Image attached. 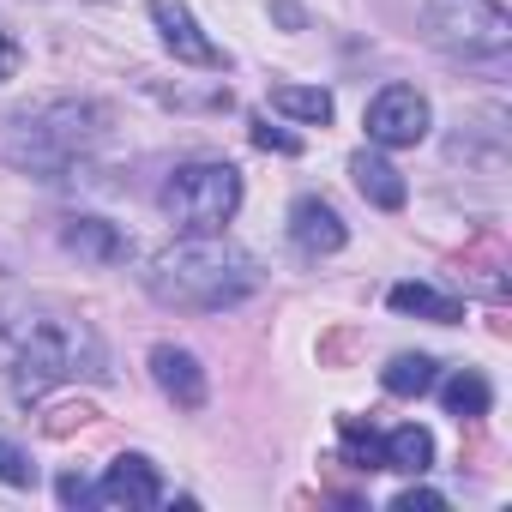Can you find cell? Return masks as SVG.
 Wrapping results in <instances>:
<instances>
[{
    "instance_id": "cell-1",
    "label": "cell",
    "mask_w": 512,
    "mask_h": 512,
    "mask_svg": "<svg viewBox=\"0 0 512 512\" xmlns=\"http://www.w3.org/2000/svg\"><path fill=\"white\" fill-rule=\"evenodd\" d=\"M145 290L163 308L223 314L260 290V260L223 235H187V241H169L145 260Z\"/></svg>"
},
{
    "instance_id": "cell-2",
    "label": "cell",
    "mask_w": 512,
    "mask_h": 512,
    "mask_svg": "<svg viewBox=\"0 0 512 512\" xmlns=\"http://www.w3.org/2000/svg\"><path fill=\"white\" fill-rule=\"evenodd\" d=\"M0 344L13 350V362L31 374V392L55 386V380H103V338L49 302H19L0 314Z\"/></svg>"
},
{
    "instance_id": "cell-3",
    "label": "cell",
    "mask_w": 512,
    "mask_h": 512,
    "mask_svg": "<svg viewBox=\"0 0 512 512\" xmlns=\"http://www.w3.org/2000/svg\"><path fill=\"white\" fill-rule=\"evenodd\" d=\"M103 133H109V109H103V103L55 97V103H37V109L13 115L7 163H13V169H31V175H43V181H61Z\"/></svg>"
},
{
    "instance_id": "cell-4",
    "label": "cell",
    "mask_w": 512,
    "mask_h": 512,
    "mask_svg": "<svg viewBox=\"0 0 512 512\" xmlns=\"http://www.w3.org/2000/svg\"><path fill=\"white\" fill-rule=\"evenodd\" d=\"M163 211L181 235H223V223L241 211V169L217 157L181 163L163 181Z\"/></svg>"
},
{
    "instance_id": "cell-5",
    "label": "cell",
    "mask_w": 512,
    "mask_h": 512,
    "mask_svg": "<svg viewBox=\"0 0 512 512\" xmlns=\"http://www.w3.org/2000/svg\"><path fill=\"white\" fill-rule=\"evenodd\" d=\"M422 37L446 55H500L512 43V13L500 0H428L422 7Z\"/></svg>"
},
{
    "instance_id": "cell-6",
    "label": "cell",
    "mask_w": 512,
    "mask_h": 512,
    "mask_svg": "<svg viewBox=\"0 0 512 512\" xmlns=\"http://www.w3.org/2000/svg\"><path fill=\"white\" fill-rule=\"evenodd\" d=\"M434 127V109L416 85H386L374 103H368V139L386 145V151H404V145H422Z\"/></svg>"
},
{
    "instance_id": "cell-7",
    "label": "cell",
    "mask_w": 512,
    "mask_h": 512,
    "mask_svg": "<svg viewBox=\"0 0 512 512\" xmlns=\"http://www.w3.org/2000/svg\"><path fill=\"white\" fill-rule=\"evenodd\" d=\"M157 500H163V476H157V464L139 458V452H121V458L109 464V476L91 488V506H109V512H145V506H157Z\"/></svg>"
},
{
    "instance_id": "cell-8",
    "label": "cell",
    "mask_w": 512,
    "mask_h": 512,
    "mask_svg": "<svg viewBox=\"0 0 512 512\" xmlns=\"http://www.w3.org/2000/svg\"><path fill=\"white\" fill-rule=\"evenodd\" d=\"M151 19H157V31H163V43H169V55H175V61L205 67V73H223V67H229V55L199 31V19L181 7V0H151Z\"/></svg>"
},
{
    "instance_id": "cell-9",
    "label": "cell",
    "mask_w": 512,
    "mask_h": 512,
    "mask_svg": "<svg viewBox=\"0 0 512 512\" xmlns=\"http://www.w3.org/2000/svg\"><path fill=\"white\" fill-rule=\"evenodd\" d=\"M290 241L308 253V260H320V253H338V247L350 241V229H344V217H338L320 193H302V199L290 205Z\"/></svg>"
},
{
    "instance_id": "cell-10",
    "label": "cell",
    "mask_w": 512,
    "mask_h": 512,
    "mask_svg": "<svg viewBox=\"0 0 512 512\" xmlns=\"http://www.w3.org/2000/svg\"><path fill=\"white\" fill-rule=\"evenodd\" d=\"M151 380H157V386H163V398H169V404H181V410H199V404H205V368H199V356H193V350L157 344V350H151Z\"/></svg>"
},
{
    "instance_id": "cell-11",
    "label": "cell",
    "mask_w": 512,
    "mask_h": 512,
    "mask_svg": "<svg viewBox=\"0 0 512 512\" xmlns=\"http://www.w3.org/2000/svg\"><path fill=\"white\" fill-rule=\"evenodd\" d=\"M61 247L79 253V260H91V266H115L121 253H127L121 229L103 223V217H67V223H61Z\"/></svg>"
},
{
    "instance_id": "cell-12",
    "label": "cell",
    "mask_w": 512,
    "mask_h": 512,
    "mask_svg": "<svg viewBox=\"0 0 512 512\" xmlns=\"http://www.w3.org/2000/svg\"><path fill=\"white\" fill-rule=\"evenodd\" d=\"M350 175H356V187H362V199H368V205H380V211H404L410 187H404V175H398L386 157L356 151V157H350Z\"/></svg>"
},
{
    "instance_id": "cell-13",
    "label": "cell",
    "mask_w": 512,
    "mask_h": 512,
    "mask_svg": "<svg viewBox=\"0 0 512 512\" xmlns=\"http://www.w3.org/2000/svg\"><path fill=\"white\" fill-rule=\"evenodd\" d=\"M398 314H416V320H434V326H458L464 320V302L458 296H440L434 284H392L386 296Z\"/></svg>"
},
{
    "instance_id": "cell-14",
    "label": "cell",
    "mask_w": 512,
    "mask_h": 512,
    "mask_svg": "<svg viewBox=\"0 0 512 512\" xmlns=\"http://www.w3.org/2000/svg\"><path fill=\"white\" fill-rule=\"evenodd\" d=\"M380 452H386V470L422 476V470L434 464V434H428V428H416V422H404V428H392V434L380 440Z\"/></svg>"
},
{
    "instance_id": "cell-15",
    "label": "cell",
    "mask_w": 512,
    "mask_h": 512,
    "mask_svg": "<svg viewBox=\"0 0 512 512\" xmlns=\"http://www.w3.org/2000/svg\"><path fill=\"white\" fill-rule=\"evenodd\" d=\"M440 404H446V416H458V422H476V416H488V404H494V386H488L476 368H458V374L440 386Z\"/></svg>"
},
{
    "instance_id": "cell-16",
    "label": "cell",
    "mask_w": 512,
    "mask_h": 512,
    "mask_svg": "<svg viewBox=\"0 0 512 512\" xmlns=\"http://www.w3.org/2000/svg\"><path fill=\"white\" fill-rule=\"evenodd\" d=\"M272 109L290 115V121L326 127L332 121V91H320V85H272Z\"/></svg>"
},
{
    "instance_id": "cell-17",
    "label": "cell",
    "mask_w": 512,
    "mask_h": 512,
    "mask_svg": "<svg viewBox=\"0 0 512 512\" xmlns=\"http://www.w3.org/2000/svg\"><path fill=\"white\" fill-rule=\"evenodd\" d=\"M380 386L392 398H422V392H434V362L428 356H392L380 368Z\"/></svg>"
},
{
    "instance_id": "cell-18",
    "label": "cell",
    "mask_w": 512,
    "mask_h": 512,
    "mask_svg": "<svg viewBox=\"0 0 512 512\" xmlns=\"http://www.w3.org/2000/svg\"><path fill=\"white\" fill-rule=\"evenodd\" d=\"M338 428H344V458H350L356 470H386V452H380V434H374V428H362L356 416H344Z\"/></svg>"
},
{
    "instance_id": "cell-19",
    "label": "cell",
    "mask_w": 512,
    "mask_h": 512,
    "mask_svg": "<svg viewBox=\"0 0 512 512\" xmlns=\"http://www.w3.org/2000/svg\"><path fill=\"white\" fill-rule=\"evenodd\" d=\"M0 482H13V488H31L37 482V464L19 446H7V440H0Z\"/></svg>"
},
{
    "instance_id": "cell-20",
    "label": "cell",
    "mask_w": 512,
    "mask_h": 512,
    "mask_svg": "<svg viewBox=\"0 0 512 512\" xmlns=\"http://www.w3.org/2000/svg\"><path fill=\"white\" fill-rule=\"evenodd\" d=\"M253 145H260V151H278V157H296V151H302V139H296V133H284V127H272L266 115L253 121Z\"/></svg>"
},
{
    "instance_id": "cell-21",
    "label": "cell",
    "mask_w": 512,
    "mask_h": 512,
    "mask_svg": "<svg viewBox=\"0 0 512 512\" xmlns=\"http://www.w3.org/2000/svg\"><path fill=\"white\" fill-rule=\"evenodd\" d=\"M446 506V494H434V488H404L398 494V512H440Z\"/></svg>"
},
{
    "instance_id": "cell-22",
    "label": "cell",
    "mask_w": 512,
    "mask_h": 512,
    "mask_svg": "<svg viewBox=\"0 0 512 512\" xmlns=\"http://www.w3.org/2000/svg\"><path fill=\"white\" fill-rule=\"evenodd\" d=\"M19 61H25V49H19V37L0 25V79H13L19 73Z\"/></svg>"
},
{
    "instance_id": "cell-23",
    "label": "cell",
    "mask_w": 512,
    "mask_h": 512,
    "mask_svg": "<svg viewBox=\"0 0 512 512\" xmlns=\"http://www.w3.org/2000/svg\"><path fill=\"white\" fill-rule=\"evenodd\" d=\"M55 494H61V500H67V506H85V500H91V482H85V476H73V470H67V476H61V482H55Z\"/></svg>"
},
{
    "instance_id": "cell-24",
    "label": "cell",
    "mask_w": 512,
    "mask_h": 512,
    "mask_svg": "<svg viewBox=\"0 0 512 512\" xmlns=\"http://www.w3.org/2000/svg\"><path fill=\"white\" fill-rule=\"evenodd\" d=\"M272 19H278V25H290V31H302V7H290V0H278Z\"/></svg>"
}]
</instances>
